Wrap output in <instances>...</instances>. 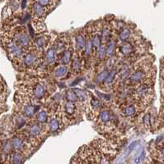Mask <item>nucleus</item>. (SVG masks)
I'll use <instances>...</instances> for the list:
<instances>
[{
  "mask_svg": "<svg viewBox=\"0 0 164 164\" xmlns=\"http://www.w3.org/2000/svg\"><path fill=\"white\" fill-rule=\"evenodd\" d=\"M42 51L37 50L34 48L28 49L22 57V63L26 68L36 69L42 64Z\"/></svg>",
  "mask_w": 164,
  "mask_h": 164,
  "instance_id": "nucleus-1",
  "label": "nucleus"
},
{
  "mask_svg": "<svg viewBox=\"0 0 164 164\" xmlns=\"http://www.w3.org/2000/svg\"><path fill=\"white\" fill-rule=\"evenodd\" d=\"M3 46L9 55L12 61L15 62H20L22 60L23 54L25 53V49L20 46L18 43H17L14 40L8 36H6L3 40Z\"/></svg>",
  "mask_w": 164,
  "mask_h": 164,
  "instance_id": "nucleus-2",
  "label": "nucleus"
},
{
  "mask_svg": "<svg viewBox=\"0 0 164 164\" xmlns=\"http://www.w3.org/2000/svg\"><path fill=\"white\" fill-rule=\"evenodd\" d=\"M8 36L25 49H28L31 47V37L29 36L27 32L24 30V28L17 27L14 31L11 32V34Z\"/></svg>",
  "mask_w": 164,
  "mask_h": 164,
  "instance_id": "nucleus-3",
  "label": "nucleus"
},
{
  "mask_svg": "<svg viewBox=\"0 0 164 164\" xmlns=\"http://www.w3.org/2000/svg\"><path fill=\"white\" fill-rule=\"evenodd\" d=\"M25 91L28 94H25L30 96L36 100H41L46 97V88L43 84L40 81H36L28 85L25 88Z\"/></svg>",
  "mask_w": 164,
  "mask_h": 164,
  "instance_id": "nucleus-4",
  "label": "nucleus"
},
{
  "mask_svg": "<svg viewBox=\"0 0 164 164\" xmlns=\"http://www.w3.org/2000/svg\"><path fill=\"white\" fill-rule=\"evenodd\" d=\"M148 73L149 71L145 68V67H139L132 71V73L127 79V82L130 85H138L139 84L144 83L147 79Z\"/></svg>",
  "mask_w": 164,
  "mask_h": 164,
  "instance_id": "nucleus-5",
  "label": "nucleus"
},
{
  "mask_svg": "<svg viewBox=\"0 0 164 164\" xmlns=\"http://www.w3.org/2000/svg\"><path fill=\"white\" fill-rule=\"evenodd\" d=\"M98 124L104 127H108L109 124L111 126H115V117L109 109H103L99 113Z\"/></svg>",
  "mask_w": 164,
  "mask_h": 164,
  "instance_id": "nucleus-6",
  "label": "nucleus"
},
{
  "mask_svg": "<svg viewBox=\"0 0 164 164\" xmlns=\"http://www.w3.org/2000/svg\"><path fill=\"white\" fill-rule=\"evenodd\" d=\"M36 99H32L31 101L22 103V114L26 118H31L37 112L39 107H37V103H36Z\"/></svg>",
  "mask_w": 164,
  "mask_h": 164,
  "instance_id": "nucleus-7",
  "label": "nucleus"
},
{
  "mask_svg": "<svg viewBox=\"0 0 164 164\" xmlns=\"http://www.w3.org/2000/svg\"><path fill=\"white\" fill-rule=\"evenodd\" d=\"M93 53H94V50H93L91 34H90L89 29H87V31L85 32V46H84V58L85 60V67H87V63H89V60L92 58Z\"/></svg>",
  "mask_w": 164,
  "mask_h": 164,
  "instance_id": "nucleus-8",
  "label": "nucleus"
},
{
  "mask_svg": "<svg viewBox=\"0 0 164 164\" xmlns=\"http://www.w3.org/2000/svg\"><path fill=\"white\" fill-rule=\"evenodd\" d=\"M44 133L43 124L40 122H35L31 124L28 129V138L31 139V143L36 141L37 139H40Z\"/></svg>",
  "mask_w": 164,
  "mask_h": 164,
  "instance_id": "nucleus-9",
  "label": "nucleus"
},
{
  "mask_svg": "<svg viewBox=\"0 0 164 164\" xmlns=\"http://www.w3.org/2000/svg\"><path fill=\"white\" fill-rule=\"evenodd\" d=\"M138 108L139 106H137L136 103H124L123 106H121V112L122 116H124L125 118H132L134 116H135L138 112Z\"/></svg>",
  "mask_w": 164,
  "mask_h": 164,
  "instance_id": "nucleus-10",
  "label": "nucleus"
},
{
  "mask_svg": "<svg viewBox=\"0 0 164 164\" xmlns=\"http://www.w3.org/2000/svg\"><path fill=\"white\" fill-rule=\"evenodd\" d=\"M50 36L48 34H41L35 39V40L32 43V46L34 49L40 51H42L45 49H46L48 44L50 43Z\"/></svg>",
  "mask_w": 164,
  "mask_h": 164,
  "instance_id": "nucleus-11",
  "label": "nucleus"
},
{
  "mask_svg": "<svg viewBox=\"0 0 164 164\" xmlns=\"http://www.w3.org/2000/svg\"><path fill=\"white\" fill-rule=\"evenodd\" d=\"M134 45L132 42H130V40L125 41V42H122L121 44L119 47V52L121 53V56L128 58L133 54L134 52Z\"/></svg>",
  "mask_w": 164,
  "mask_h": 164,
  "instance_id": "nucleus-12",
  "label": "nucleus"
},
{
  "mask_svg": "<svg viewBox=\"0 0 164 164\" xmlns=\"http://www.w3.org/2000/svg\"><path fill=\"white\" fill-rule=\"evenodd\" d=\"M31 12L34 15V18L40 19V20H43L45 16L49 12V10H47L46 7H44L40 5V3L36 2L32 4L31 7Z\"/></svg>",
  "mask_w": 164,
  "mask_h": 164,
  "instance_id": "nucleus-13",
  "label": "nucleus"
},
{
  "mask_svg": "<svg viewBox=\"0 0 164 164\" xmlns=\"http://www.w3.org/2000/svg\"><path fill=\"white\" fill-rule=\"evenodd\" d=\"M74 55V49L71 43L68 44V46L65 48V49L61 53V58H60V62L63 65H68L70 63Z\"/></svg>",
  "mask_w": 164,
  "mask_h": 164,
  "instance_id": "nucleus-14",
  "label": "nucleus"
},
{
  "mask_svg": "<svg viewBox=\"0 0 164 164\" xmlns=\"http://www.w3.org/2000/svg\"><path fill=\"white\" fill-rule=\"evenodd\" d=\"M75 49L77 53L81 55L84 53V46H85V32H78L75 35Z\"/></svg>",
  "mask_w": 164,
  "mask_h": 164,
  "instance_id": "nucleus-15",
  "label": "nucleus"
},
{
  "mask_svg": "<svg viewBox=\"0 0 164 164\" xmlns=\"http://www.w3.org/2000/svg\"><path fill=\"white\" fill-rule=\"evenodd\" d=\"M82 56L79 55L78 53H76L74 58L72 59L71 61V71L72 73L77 75L79 74L82 69H83V62H82Z\"/></svg>",
  "mask_w": 164,
  "mask_h": 164,
  "instance_id": "nucleus-16",
  "label": "nucleus"
},
{
  "mask_svg": "<svg viewBox=\"0 0 164 164\" xmlns=\"http://www.w3.org/2000/svg\"><path fill=\"white\" fill-rule=\"evenodd\" d=\"M112 27L109 24H105L102 25L101 28V39H102V43H107L112 39Z\"/></svg>",
  "mask_w": 164,
  "mask_h": 164,
  "instance_id": "nucleus-17",
  "label": "nucleus"
},
{
  "mask_svg": "<svg viewBox=\"0 0 164 164\" xmlns=\"http://www.w3.org/2000/svg\"><path fill=\"white\" fill-rule=\"evenodd\" d=\"M68 43L66 42V39L65 36H60L57 40H56L54 43H53L52 47L54 48V49L55 50L56 53H61L65 49V48L68 46Z\"/></svg>",
  "mask_w": 164,
  "mask_h": 164,
  "instance_id": "nucleus-18",
  "label": "nucleus"
},
{
  "mask_svg": "<svg viewBox=\"0 0 164 164\" xmlns=\"http://www.w3.org/2000/svg\"><path fill=\"white\" fill-rule=\"evenodd\" d=\"M11 145L15 151L22 152L23 149H25V141L22 137H14L11 140Z\"/></svg>",
  "mask_w": 164,
  "mask_h": 164,
  "instance_id": "nucleus-19",
  "label": "nucleus"
},
{
  "mask_svg": "<svg viewBox=\"0 0 164 164\" xmlns=\"http://www.w3.org/2000/svg\"><path fill=\"white\" fill-rule=\"evenodd\" d=\"M56 52L52 46L48 48L45 54V62H46L48 65H52L56 62Z\"/></svg>",
  "mask_w": 164,
  "mask_h": 164,
  "instance_id": "nucleus-20",
  "label": "nucleus"
},
{
  "mask_svg": "<svg viewBox=\"0 0 164 164\" xmlns=\"http://www.w3.org/2000/svg\"><path fill=\"white\" fill-rule=\"evenodd\" d=\"M116 47H117V42L112 38L107 43H106V58H110V57L115 55V51H116Z\"/></svg>",
  "mask_w": 164,
  "mask_h": 164,
  "instance_id": "nucleus-21",
  "label": "nucleus"
},
{
  "mask_svg": "<svg viewBox=\"0 0 164 164\" xmlns=\"http://www.w3.org/2000/svg\"><path fill=\"white\" fill-rule=\"evenodd\" d=\"M132 30L129 27H125L121 28L120 33L118 34V40L122 42H125V41L130 40V37L132 35Z\"/></svg>",
  "mask_w": 164,
  "mask_h": 164,
  "instance_id": "nucleus-22",
  "label": "nucleus"
},
{
  "mask_svg": "<svg viewBox=\"0 0 164 164\" xmlns=\"http://www.w3.org/2000/svg\"><path fill=\"white\" fill-rule=\"evenodd\" d=\"M60 121L56 117H54L51 119H50L49 121V124H48V129L49 131L51 133H55L57 132L59 129L60 128Z\"/></svg>",
  "mask_w": 164,
  "mask_h": 164,
  "instance_id": "nucleus-23",
  "label": "nucleus"
},
{
  "mask_svg": "<svg viewBox=\"0 0 164 164\" xmlns=\"http://www.w3.org/2000/svg\"><path fill=\"white\" fill-rule=\"evenodd\" d=\"M49 117H50L49 112L46 109H42V110H40L38 112H36V119L37 122L45 124L46 123L47 121H49Z\"/></svg>",
  "mask_w": 164,
  "mask_h": 164,
  "instance_id": "nucleus-24",
  "label": "nucleus"
},
{
  "mask_svg": "<svg viewBox=\"0 0 164 164\" xmlns=\"http://www.w3.org/2000/svg\"><path fill=\"white\" fill-rule=\"evenodd\" d=\"M65 112L68 116H73L75 114L76 110H77V106L75 104V102L72 101H68L65 103Z\"/></svg>",
  "mask_w": 164,
  "mask_h": 164,
  "instance_id": "nucleus-25",
  "label": "nucleus"
},
{
  "mask_svg": "<svg viewBox=\"0 0 164 164\" xmlns=\"http://www.w3.org/2000/svg\"><path fill=\"white\" fill-rule=\"evenodd\" d=\"M25 162L23 155L21 154V152L15 151L13 154H10V163H22Z\"/></svg>",
  "mask_w": 164,
  "mask_h": 164,
  "instance_id": "nucleus-26",
  "label": "nucleus"
},
{
  "mask_svg": "<svg viewBox=\"0 0 164 164\" xmlns=\"http://www.w3.org/2000/svg\"><path fill=\"white\" fill-rule=\"evenodd\" d=\"M68 72V68L66 65H61L59 66L58 67H55L54 71H53V74L55 76V78H62L65 76V75L67 74Z\"/></svg>",
  "mask_w": 164,
  "mask_h": 164,
  "instance_id": "nucleus-27",
  "label": "nucleus"
},
{
  "mask_svg": "<svg viewBox=\"0 0 164 164\" xmlns=\"http://www.w3.org/2000/svg\"><path fill=\"white\" fill-rule=\"evenodd\" d=\"M118 71L116 68H112L111 69L110 71H109V73L107 75V77L106 78L105 81H104V83L106 85H112L115 81V78H116V76H117Z\"/></svg>",
  "mask_w": 164,
  "mask_h": 164,
  "instance_id": "nucleus-28",
  "label": "nucleus"
},
{
  "mask_svg": "<svg viewBox=\"0 0 164 164\" xmlns=\"http://www.w3.org/2000/svg\"><path fill=\"white\" fill-rule=\"evenodd\" d=\"M96 58H97V61L98 62H102L104 59L106 58V44H102L98 48V49L96 50Z\"/></svg>",
  "mask_w": 164,
  "mask_h": 164,
  "instance_id": "nucleus-29",
  "label": "nucleus"
},
{
  "mask_svg": "<svg viewBox=\"0 0 164 164\" xmlns=\"http://www.w3.org/2000/svg\"><path fill=\"white\" fill-rule=\"evenodd\" d=\"M108 73H109V70H107V69H105L104 71H102V72H100L99 74L97 75L96 77H95V83L97 84V85L104 83L106 78L107 77V75H108Z\"/></svg>",
  "mask_w": 164,
  "mask_h": 164,
  "instance_id": "nucleus-30",
  "label": "nucleus"
},
{
  "mask_svg": "<svg viewBox=\"0 0 164 164\" xmlns=\"http://www.w3.org/2000/svg\"><path fill=\"white\" fill-rule=\"evenodd\" d=\"M36 2L38 3H40L42 7H46L47 10L50 11V7H53L55 6L56 0H36Z\"/></svg>",
  "mask_w": 164,
  "mask_h": 164,
  "instance_id": "nucleus-31",
  "label": "nucleus"
},
{
  "mask_svg": "<svg viewBox=\"0 0 164 164\" xmlns=\"http://www.w3.org/2000/svg\"><path fill=\"white\" fill-rule=\"evenodd\" d=\"M74 90L75 94H76L77 100H79L81 102H84V101L87 100V96L85 91H84L83 90H81V89H75V90Z\"/></svg>",
  "mask_w": 164,
  "mask_h": 164,
  "instance_id": "nucleus-32",
  "label": "nucleus"
},
{
  "mask_svg": "<svg viewBox=\"0 0 164 164\" xmlns=\"http://www.w3.org/2000/svg\"><path fill=\"white\" fill-rule=\"evenodd\" d=\"M90 105L92 107V109H93L95 111H99L100 109H102V103L99 99L93 97L91 101H90Z\"/></svg>",
  "mask_w": 164,
  "mask_h": 164,
  "instance_id": "nucleus-33",
  "label": "nucleus"
},
{
  "mask_svg": "<svg viewBox=\"0 0 164 164\" xmlns=\"http://www.w3.org/2000/svg\"><path fill=\"white\" fill-rule=\"evenodd\" d=\"M66 99L68 101H72V102H76L77 100V96H76V94H75L74 90H68L66 91Z\"/></svg>",
  "mask_w": 164,
  "mask_h": 164,
  "instance_id": "nucleus-34",
  "label": "nucleus"
},
{
  "mask_svg": "<svg viewBox=\"0 0 164 164\" xmlns=\"http://www.w3.org/2000/svg\"><path fill=\"white\" fill-rule=\"evenodd\" d=\"M150 121H151V117H150V114L149 113H147L144 116L143 118V122H144V125L146 127H150Z\"/></svg>",
  "mask_w": 164,
  "mask_h": 164,
  "instance_id": "nucleus-35",
  "label": "nucleus"
},
{
  "mask_svg": "<svg viewBox=\"0 0 164 164\" xmlns=\"http://www.w3.org/2000/svg\"><path fill=\"white\" fill-rule=\"evenodd\" d=\"M160 154H161L162 158L164 159V146L163 147H162L161 149H160Z\"/></svg>",
  "mask_w": 164,
  "mask_h": 164,
  "instance_id": "nucleus-36",
  "label": "nucleus"
}]
</instances>
